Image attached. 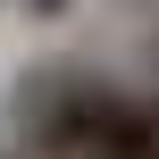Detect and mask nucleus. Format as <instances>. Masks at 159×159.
<instances>
[{
    "mask_svg": "<svg viewBox=\"0 0 159 159\" xmlns=\"http://www.w3.org/2000/svg\"><path fill=\"white\" fill-rule=\"evenodd\" d=\"M143 101H151V109H159V50H151V84H143Z\"/></svg>",
    "mask_w": 159,
    "mask_h": 159,
    "instance_id": "7ed1b4c3",
    "label": "nucleus"
},
{
    "mask_svg": "<svg viewBox=\"0 0 159 159\" xmlns=\"http://www.w3.org/2000/svg\"><path fill=\"white\" fill-rule=\"evenodd\" d=\"M25 17H34V25H50V17H67V0H25Z\"/></svg>",
    "mask_w": 159,
    "mask_h": 159,
    "instance_id": "f03ea898",
    "label": "nucleus"
},
{
    "mask_svg": "<svg viewBox=\"0 0 159 159\" xmlns=\"http://www.w3.org/2000/svg\"><path fill=\"white\" fill-rule=\"evenodd\" d=\"M0 159H25V151H17V143H8V151H0Z\"/></svg>",
    "mask_w": 159,
    "mask_h": 159,
    "instance_id": "20e7f679",
    "label": "nucleus"
},
{
    "mask_svg": "<svg viewBox=\"0 0 159 159\" xmlns=\"http://www.w3.org/2000/svg\"><path fill=\"white\" fill-rule=\"evenodd\" d=\"M84 159H159V109L143 101V92L117 84V101L101 109V126H92Z\"/></svg>",
    "mask_w": 159,
    "mask_h": 159,
    "instance_id": "f257e3e1",
    "label": "nucleus"
}]
</instances>
